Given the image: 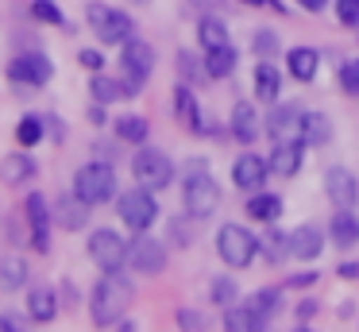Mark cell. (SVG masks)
I'll list each match as a JSON object with an SVG mask.
<instances>
[{
    "label": "cell",
    "mask_w": 359,
    "mask_h": 332,
    "mask_svg": "<svg viewBox=\"0 0 359 332\" xmlns=\"http://www.w3.org/2000/svg\"><path fill=\"white\" fill-rule=\"evenodd\" d=\"M135 290L120 270H104V278L93 286V298H89V313H93L97 324H116L120 317L128 313Z\"/></svg>",
    "instance_id": "cell-1"
},
{
    "label": "cell",
    "mask_w": 359,
    "mask_h": 332,
    "mask_svg": "<svg viewBox=\"0 0 359 332\" xmlns=\"http://www.w3.org/2000/svg\"><path fill=\"white\" fill-rule=\"evenodd\" d=\"M74 193L89 205H104L109 197H116V170L112 162L97 159V162H86V166L74 174Z\"/></svg>",
    "instance_id": "cell-2"
},
{
    "label": "cell",
    "mask_w": 359,
    "mask_h": 332,
    "mask_svg": "<svg viewBox=\"0 0 359 332\" xmlns=\"http://www.w3.org/2000/svg\"><path fill=\"white\" fill-rule=\"evenodd\" d=\"M120 66H124V89L128 97H135V93L143 89V81L151 77V69H155V51H151V43H143V39H128L124 51H120Z\"/></svg>",
    "instance_id": "cell-3"
},
{
    "label": "cell",
    "mask_w": 359,
    "mask_h": 332,
    "mask_svg": "<svg viewBox=\"0 0 359 332\" xmlns=\"http://www.w3.org/2000/svg\"><path fill=\"white\" fill-rule=\"evenodd\" d=\"M116 213H120V220H124L132 232H147L151 224H155V216H158L155 190H147V185H135V190L120 193Z\"/></svg>",
    "instance_id": "cell-4"
},
{
    "label": "cell",
    "mask_w": 359,
    "mask_h": 332,
    "mask_svg": "<svg viewBox=\"0 0 359 332\" xmlns=\"http://www.w3.org/2000/svg\"><path fill=\"white\" fill-rule=\"evenodd\" d=\"M217 251L224 259V267H248L259 255V236H251L243 224H224L217 232Z\"/></svg>",
    "instance_id": "cell-5"
},
{
    "label": "cell",
    "mask_w": 359,
    "mask_h": 332,
    "mask_svg": "<svg viewBox=\"0 0 359 332\" xmlns=\"http://www.w3.org/2000/svg\"><path fill=\"white\" fill-rule=\"evenodd\" d=\"M217 205H220V185L205 174V162H197V174L189 170L186 178V213L194 220H205V216L217 213Z\"/></svg>",
    "instance_id": "cell-6"
},
{
    "label": "cell",
    "mask_w": 359,
    "mask_h": 332,
    "mask_svg": "<svg viewBox=\"0 0 359 332\" xmlns=\"http://www.w3.org/2000/svg\"><path fill=\"white\" fill-rule=\"evenodd\" d=\"M89 15V27L97 31V39L101 43H128V39L135 35V23L128 12H120V8H109V4H89L86 8Z\"/></svg>",
    "instance_id": "cell-7"
},
{
    "label": "cell",
    "mask_w": 359,
    "mask_h": 332,
    "mask_svg": "<svg viewBox=\"0 0 359 332\" xmlns=\"http://www.w3.org/2000/svg\"><path fill=\"white\" fill-rule=\"evenodd\" d=\"M132 174L140 185H147V190H166V185L174 182V162L166 159L163 151H155V147H140L132 159Z\"/></svg>",
    "instance_id": "cell-8"
},
{
    "label": "cell",
    "mask_w": 359,
    "mask_h": 332,
    "mask_svg": "<svg viewBox=\"0 0 359 332\" xmlns=\"http://www.w3.org/2000/svg\"><path fill=\"white\" fill-rule=\"evenodd\" d=\"M89 255H93V263L101 270H120L128 263V244L120 232L112 228H97L93 236H89Z\"/></svg>",
    "instance_id": "cell-9"
},
{
    "label": "cell",
    "mask_w": 359,
    "mask_h": 332,
    "mask_svg": "<svg viewBox=\"0 0 359 332\" xmlns=\"http://www.w3.org/2000/svg\"><path fill=\"white\" fill-rule=\"evenodd\" d=\"M50 74H55V66L47 62V54H39V51H27V54H20V58H12L8 62V77L16 85H47L50 81Z\"/></svg>",
    "instance_id": "cell-10"
},
{
    "label": "cell",
    "mask_w": 359,
    "mask_h": 332,
    "mask_svg": "<svg viewBox=\"0 0 359 332\" xmlns=\"http://www.w3.org/2000/svg\"><path fill=\"white\" fill-rule=\"evenodd\" d=\"M128 263H132V270H140V274H158V270L166 267V247L158 244L155 236H135L132 244H128Z\"/></svg>",
    "instance_id": "cell-11"
},
{
    "label": "cell",
    "mask_w": 359,
    "mask_h": 332,
    "mask_svg": "<svg viewBox=\"0 0 359 332\" xmlns=\"http://www.w3.org/2000/svg\"><path fill=\"white\" fill-rule=\"evenodd\" d=\"M24 216H27V224H32V244H35V251H47V247H50V220H55V213H50V201L43 197V193H27Z\"/></svg>",
    "instance_id": "cell-12"
},
{
    "label": "cell",
    "mask_w": 359,
    "mask_h": 332,
    "mask_svg": "<svg viewBox=\"0 0 359 332\" xmlns=\"http://www.w3.org/2000/svg\"><path fill=\"white\" fill-rule=\"evenodd\" d=\"M325 193L336 208H351L359 197V182L348 166H328L325 170Z\"/></svg>",
    "instance_id": "cell-13"
},
{
    "label": "cell",
    "mask_w": 359,
    "mask_h": 332,
    "mask_svg": "<svg viewBox=\"0 0 359 332\" xmlns=\"http://www.w3.org/2000/svg\"><path fill=\"white\" fill-rule=\"evenodd\" d=\"M305 128V112L297 105H278L271 116H266V131H271L274 143H286V139H302Z\"/></svg>",
    "instance_id": "cell-14"
},
{
    "label": "cell",
    "mask_w": 359,
    "mask_h": 332,
    "mask_svg": "<svg viewBox=\"0 0 359 332\" xmlns=\"http://www.w3.org/2000/svg\"><path fill=\"white\" fill-rule=\"evenodd\" d=\"M271 178V162L266 159H259L255 151H248V154H240V159L232 162V182L240 185V190H251L255 193L259 185Z\"/></svg>",
    "instance_id": "cell-15"
},
{
    "label": "cell",
    "mask_w": 359,
    "mask_h": 332,
    "mask_svg": "<svg viewBox=\"0 0 359 332\" xmlns=\"http://www.w3.org/2000/svg\"><path fill=\"white\" fill-rule=\"evenodd\" d=\"M89 201H81L78 193H62V197H55V205H50V213H55V224H62L66 232H78L86 228L89 220Z\"/></svg>",
    "instance_id": "cell-16"
},
{
    "label": "cell",
    "mask_w": 359,
    "mask_h": 332,
    "mask_svg": "<svg viewBox=\"0 0 359 332\" xmlns=\"http://www.w3.org/2000/svg\"><path fill=\"white\" fill-rule=\"evenodd\" d=\"M325 251V232L317 224H302V228L290 232V255L294 259H317Z\"/></svg>",
    "instance_id": "cell-17"
},
{
    "label": "cell",
    "mask_w": 359,
    "mask_h": 332,
    "mask_svg": "<svg viewBox=\"0 0 359 332\" xmlns=\"http://www.w3.org/2000/svg\"><path fill=\"white\" fill-rule=\"evenodd\" d=\"M35 174H39V166H35V159H32V154H24V151L4 154V159H0V182H4V185H24L27 178H35Z\"/></svg>",
    "instance_id": "cell-18"
},
{
    "label": "cell",
    "mask_w": 359,
    "mask_h": 332,
    "mask_svg": "<svg viewBox=\"0 0 359 332\" xmlns=\"http://www.w3.org/2000/svg\"><path fill=\"white\" fill-rule=\"evenodd\" d=\"M271 174H278V178H290V174H297V166H302V139H286V143H274V151H271Z\"/></svg>",
    "instance_id": "cell-19"
},
{
    "label": "cell",
    "mask_w": 359,
    "mask_h": 332,
    "mask_svg": "<svg viewBox=\"0 0 359 332\" xmlns=\"http://www.w3.org/2000/svg\"><path fill=\"white\" fill-rule=\"evenodd\" d=\"M328 236H332V244H340V247L359 244V216L351 213V208H336L332 224H328Z\"/></svg>",
    "instance_id": "cell-20"
},
{
    "label": "cell",
    "mask_w": 359,
    "mask_h": 332,
    "mask_svg": "<svg viewBox=\"0 0 359 332\" xmlns=\"http://www.w3.org/2000/svg\"><path fill=\"white\" fill-rule=\"evenodd\" d=\"M286 66H290V74H294L297 81H313V77H317V66H320V54L313 51V46H294L290 58H286Z\"/></svg>",
    "instance_id": "cell-21"
},
{
    "label": "cell",
    "mask_w": 359,
    "mask_h": 332,
    "mask_svg": "<svg viewBox=\"0 0 359 332\" xmlns=\"http://www.w3.org/2000/svg\"><path fill=\"white\" fill-rule=\"evenodd\" d=\"M232 135L240 139V143H255V135H259V116L248 100H240V105L232 108Z\"/></svg>",
    "instance_id": "cell-22"
},
{
    "label": "cell",
    "mask_w": 359,
    "mask_h": 332,
    "mask_svg": "<svg viewBox=\"0 0 359 332\" xmlns=\"http://www.w3.org/2000/svg\"><path fill=\"white\" fill-rule=\"evenodd\" d=\"M302 143H313V147H325V143H332V120H328L325 112H305Z\"/></svg>",
    "instance_id": "cell-23"
},
{
    "label": "cell",
    "mask_w": 359,
    "mask_h": 332,
    "mask_svg": "<svg viewBox=\"0 0 359 332\" xmlns=\"http://www.w3.org/2000/svg\"><path fill=\"white\" fill-rule=\"evenodd\" d=\"M248 216L251 220H278L282 216V197L278 193H251V201H248Z\"/></svg>",
    "instance_id": "cell-24"
},
{
    "label": "cell",
    "mask_w": 359,
    "mask_h": 332,
    "mask_svg": "<svg viewBox=\"0 0 359 332\" xmlns=\"http://www.w3.org/2000/svg\"><path fill=\"white\" fill-rule=\"evenodd\" d=\"M27 282V263L20 255H4L0 259V290H24Z\"/></svg>",
    "instance_id": "cell-25"
},
{
    "label": "cell",
    "mask_w": 359,
    "mask_h": 332,
    "mask_svg": "<svg viewBox=\"0 0 359 332\" xmlns=\"http://www.w3.org/2000/svg\"><path fill=\"white\" fill-rule=\"evenodd\" d=\"M282 93V74L271 66V62H263V66H255V97L259 100H278Z\"/></svg>",
    "instance_id": "cell-26"
},
{
    "label": "cell",
    "mask_w": 359,
    "mask_h": 332,
    "mask_svg": "<svg viewBox=\"0 0 359 332\" xmlns=\"http://www.w3.org/2000/svg\"><path fill=\"white\" fill-rule=\"evenodd\" d=\"M197 43H201V51H217V46H228V27L224 20H201L197 23Z\"/></svg>",
    "instance_id": "cell-27"
},
{
    "label": "cell",
    "mask_w": 359,
    "mask_h": 332,
    "mask_svg": "<svg viewBox=\"0 0 359 332\" xmlns=\"http://www.w3.org/2000/svg\"><path fill=\"white\" fill-rule=\"evenodd\" d=\"M236 69V51L232 43L228 46H217V51H205V74L209 77H228Z\"/></svg>",
    "instance_id": "cell-28"
},
{
    "label": "cell",
    "mask_w": 359,
    "mask_h": 332,
    "mask_svg": "<svg viewBox=\"0 0 359 332\" xmlns=\"http://www.w3.org/2000/svg\"><path fill=\"white\" fill-rule=\"evenodd\" d=\"M259 255H263L266 263H282L290 255V236L286 232H263V236H259Z\"/></svg>",
    "instance_id": "cell-29"
},
{
    "label": "cell",
    "mask_w": 359,
    "mask_h": 332,
    "mask_svg": "<svg viewBox=\"0 0 359 332\" xmlns=\"http://www.w3.org/2000/svg\"><path fill=\"white\" fill-rule=\"evenodd\" d=\"M248 309L259 317V324H266V321H271V317L282 309V290H259V293H251Z\"/></svg>",
    "instance_id": "cell-30"
},
{
    "label": "cell",
    "mask_w": 359,
    "mask_h": 332,
    "mask_svg": "<svg viewBox=\"0 0 359 332\" xmlns=\"http://www.w3.org/2000/svg\"><path fill=\"white\" fill-rule=\"evenodd\" d=\"M89 89H93V100H101V105H112V100H120V97H128V89H124V77H104L101 69H97V77L89 81Z\"/></svg>",
    "instance_id": "cell-31"
},
{
    "label": "cell",
    "mask_w": 359,
    "mask_h": 332,
    "mask_svg": "<svg viewBox=\"0 0 359 332\" xmlns=\"http://www.w3.org/2000/svg\"><path fill=\"white\" fill-rule=\"evenodd\" d=\"M27 313H32V321H55V313H58L55 290H32V298H27Z\"/></svg>",
    "instance_id": "cell-32"
},
{
    "label": "cell",
    "mask_w": 359,
    "mask_h": 332,
    "mask_svg": "<svg viewBox=\"0 0 359 332\" xmlns=\"http://www.w3.org/2000/svg\"><path fill=\"white\" fill-rule=\"evenodd\" d=\"M174 108H178V116L189 124V128H201V108H197L189 85H178V89H174Z\"/></svg>",
    "instance_id": "cell-33"
},
{
    "label": "cell",
    "mask_w": 359,
    "mask_h": 332,
    "mask_svg": "<svg viewBox=\"0 0 359 332\" xmlns=\"http://www.w3.org/2000/svg\"><path fill=\"white\" fill-rule=\"evenodd\" d=\"M116 135L124 139V143H147V120L124 116V120H116Z\"/></svg>",
    "instance_id": "cell-34"
},
{
    "label": "cell",
    "mask_w": 359,
    "mask_h": 332,
    "mask_svg": "<svg viewBox=\"0 0 359 332\" xmlns=\"http://www.w3.org/2000/svg\"><path fill=\"white\" fill-rule=\"evenodd\" d=\"M43 139V120L39 116H24V120L16 124V143H24V151L27 147H35Z\"/></svg>",
    "instance_id": "cell-35"
},
{
    "label": "cell",
    "mask_w": 359,
    "mask_h": 332,
    "mask_svg": "<svg viewBox=\"0 0 359 332\" xmlns=\"http://www.w3.org/2000/svg\"><path fill=\"white\" fill-rule=\"evenodd\" d=\"M224 328H232V332H248V328H263V324H259V317L251 313V309H232V305H228V313H224Z\"/></svg>",
    "instance_id": "cell-36"
},
{
    "label": "cell",
    "mask_w": 359,
    "mask_h": 332,
    "mask_svg": "<svg viewBox=\"0 0 359 332\" xmlns=\"http://www.w3.org/2000/svg\"><path fill=\"white\" fill-rule=\"evenodd\" d=\"M32 15H35L39 23H66V15L58 12L55 0H35V4H32Z\"/></svg>",
    "instance_id": "cell-37"
},
{
    "label": "cell",
    "mask_w": 359,
    "mask_h": 332,
    "mask_svg": "<svg viewBox=\"0 0 359 332\" xmlns=\"http://www.w3.org/2000/svg\"><path fill=\"white\" fill-rule=\"evenodd\" d=\"M236 293H240V286H236L232 278H217V282H212V301H217V305H236Z\"/></svg>",
    "instance_id": "cell-38"
},
{
    "label": "cell",
    "mask_w": 359,
    "mask_h": 332,
    "mask_svg": "<svg viewBox=\"0 0 359 332\" xmlns=\"http://www.w3.org/2000/svg\"><path fill=\"white\" fill-rule=\"evenodd\" d=\"M340 85H344V93L359 97V58L344 62V69H340Z\"/></svg>",
    "instance_id": "cell-39"
},
{
    "label": "cell",
    "mask_w": 359,
    "mask_h": 332,
    "mask_svg": "<svg viewBox=\"0 0 359 332\" xmlns=\"http://www.w3.org/2000/svg\"><path fill=\"white\" fill-rule=\"evenodd\" d=\"M251 46H255V54H263V58H271V54H278V35H274V31H255V39H251Z\"/></svg>",
    "instance_id": "cell-40"
},
{
    "label": "cell",
    "mask_w": 359,
    "mask_h": 332,
    "mask_svg": "<svg viewBox=\"0 0 359 332\" xmlns=\"http://www.w3.org/2000/svg\"><path fill=\"white\" fill-rule=\"evenodd\" d=\"M336 15L344 27H359V0H336Z\"/></svg>",
    "instance_id": "cell-41"
},
{
    "label": "cell",
    "mask_w": 359,
    "mask_h": 332,
    "mask_svg": "<svg viewBox=\"0 0 359 332\" xmlns=\"http://www.w3.org/2000/svg\"><path fill=\"white\" fill-rule=\"evenodd\" d=\"M178 324H182V328H205V313H197V309H182Z\"/></svg>",
    "instance_id": "cell-42"
},
{
    "label": "cell",
    "mask_w": 359,
    "mask_h": 332,
    "mask_svg": "<svg viewBox=\"0 0 359 332\" xmlns=\"http://www.w3.org/2000/svg\"><path fill=\"white\" fill-rule=\"evenodd\" d=\"M170 236H174V244H178V247H189V239H194L186 220H170Z\"/></svg>",
    "instance_id": "cell-43"
},
{
    "label": "cell",
    "mask_w": 359,
    "mask_h": 332,
    "mask_svg": "<svg viewBox=\"0 0 359 332\" xmlns=\"http://www.w3.org/2000/svg\"><path fill=\"white\" fill-rule=\"evenodd\" d=\"M78 62H81L86 69H101V66H104V54H101V51H78Z\"/></svg>",
    "instance_id": "cell-44"
},
{
    "label": "cell",
    "mask_w": 359,
    "mask_h": 332,
    "mask_svg": "<svg viewBox=\"0 0 359 332\" xmlns=\"http://www.w3.org/2000/svg\"><path fill=\"white\" fill-rule=\"evenodd\" d=\"M313 282H317V270H309V274H294V278H286L290 290H302V286H313Z\"/></svg>",
    "instance_id": "cell-45"
},
{
    "label": "cell",
    "mask_w": 359,
    "mask_h": 332,
    "mask_svg": "<svg viewBox=\"0 0 359 332\" xmlns=\"http://www.w3.org/2000/svg\"><path fill=\"white\" fill-rule=\"evenodd\" d=\"M178 66H182V77H186V81H189V77H197V62H194V58H189V54H186V51H182V54H178Z\"/></svg>",
    "instance_id": "cell-46"
},
{
    "label": "cell",
    "mask_w": 359,
    "mask_h": 332,
    "mask_svg": "<svg viewBox=\"0 0 359 332\" xmlns=\"http://www.w3.org/2000/svg\"><path fill=\"white\" fill-rule=\"evenodd\" d=\"M20 328H24V321H20L16 313H4V317H0V332H20Z\"/></svg>",
    "instance_id": "cell-47"
},
{
    "label": "cell",
    "mask_w": 359,
    "mask_h": 332,
    "mask_svg": "<svg viewBox=\"0 0 359 332\" xmlns=\"http://www.w3.org/2000/svg\"><path fill=\"white\" fill-rule=\"evenodd\" d=\"M313 313H317V301H313V298H305L302 305H297V321H309Z\"/></svg>",
    "instance_id": "cell-48"
},
{
    "label": "cell",
    "mask_w": 359,
    "mask_h": 332,
    "mask_svg": "<svg viewBox=\"0 0 359 332\" xmlns=\"http://www.w3.org/2000/svg\"><path fill=\"white\" fill-rule=\"evenodd\" d=\"M89 120H93V124H104V120H109V116H104V105H101V100L89 108Z\"/></svg>",
    "instance_id": "cell-49"
},
{
    "label": "cell",
    "mask_w": 359,
    "mask_h": 332,
    "mask_svg": "<svg viewBox=\"0 0 359 332\" xmlns=\"http://www.w3.org/2000/svg\"><path fill=\"white\" fill-rule=\"evenodd\" d=\"M340 278H359V263H340Z\"/></svg>",
    "instance_id": "cell-50"
},
{
    "label": "cell",
    "mask_w": 359,
    "mask_h": 332,
    "mask_svg": "<svg viewBox=\"0 0 359 332\" xmlns=\"http://www.w3.org/2000/svg\"><path fill=\"white\" fill-rule=\"evenodd\" d=\"M297 4H302V8H309V12H320V8L328 4V0H297Z\"/></svg>",
    "instance_id": "cell-51"
},
{
    "label": "cell",
    "mask_w": 359,
    "mask_h": 332,
    "mask_svg": "<svg viewBox=\"0 0 359 332\" xmlns=\"http://www.w3.org/2000/svg\"><path fill=\"white\" fill-rule=\"evenodd\" d=\"M243 4H255V8H259V4H271V8H278V12H282V4H278V0H243Z\"/></svg>",
    "instance_id": "cell-52"
},
{
    "label": "cell",
    "mask_w": 359,
    "mask_h": 332,
    "mask_svg": "<svg viewBox=\"0 0 359 332\" xmlns=\"http://www.w3.org/2000/svg\"><path fill=\"white\" fill-rule=\"evenodd\" d=\"M197 4H209L212 8V4H224V0H197Z\"/></svg>",
    "instance_id": "cell-53"
}]
</instances>
